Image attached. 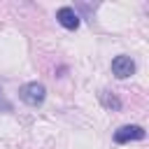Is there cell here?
Listing matches in <instances>:
<instances>
[{"label": "cell", "instance_id": "2", "mask_svg": "<svg viewBox=\"0 0 149 149\" xmlns=\"http://www.w3.org/2000/svg\"><path fill=\"white\" fill-rule=\"evenodd\" d=\"M144 128L142 126H137V123H126V126H121V128H116L114 130V135H112V140L116 142V144H128V142H135V140H144Z\"/></svg>", "mask_w": 149, "mask_h": 149}, {"label": "cell", "instance_id": "1", "mask_svg": "<svg viewBox=\"0 0 149 149\" xmlns=\"http://www.w3.org/2000/svg\"><path fill=\"white\" fill-rule=\"evenodd\" d=\"M19 98H21L26 105L37 107V105H42L44 98H47V86H44L42 81H28V84H23V86L19 88Z\"/></svg>", "mask_w": 149, "mask_h": 149}, {"label": "cell", "instance_id": "5", "mask_svg": "<svg viewBox=\"0 0 149 149\" xmlns=\"http://www.w3.org/2000/svg\"><path fill=\"white\" fill-rule=\"evenodd\" d=\"M98 98H100V105H102L105 109H109V112H119V109H121V100H119L112 91L102 88V91L98 93Z\"/></svg>", "mask_w": 149, "mask_h": 149}, {"label": "cell", "instance_id": "3", "mask_svg": "<svg viewBox=\"0 0 149 149\" xmlns=\"http://www.w3.org/2000/svg\"><path fill=\"white\" fill-rule=\"evenodd\" d=\"M133 72H135V61H133L130 56L119 54V56L112 58V74H114L116 79H126V77H130Z\"/></svg>", "mask_w": 149, "mask_h": 149}, {"label": "cell", "instance_id": "6", "mask_svg": "<svg viewBox=\"0 0 149 149\" xmlns=\"http://www.w3.org/2000/svg\"><path fill=\"white\" fill-rule=\"evenodd\" d=\"M0 112H14V105L7 100V95H5V91H2V86H0Z\"/></svg>", "mask_w": 149, "mask_h": 149}, {"label": "cell", "instance_id": "4", "mask_svg": "<svg viewBox=\"0 0 149 149\" xmlns=\"http://www.w3.org/2000/svg\"><path fill=\"white\" fill-rule=\"evenodd\" d=\"M56 21H58L65 30H77L79 23H81V19H79V14L74 12V7H58V9H56Z\"/></svg>", "mask_w": 149, "mask_h": 149}]
</instances>
